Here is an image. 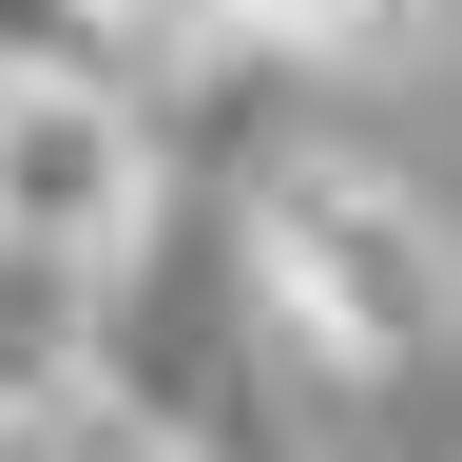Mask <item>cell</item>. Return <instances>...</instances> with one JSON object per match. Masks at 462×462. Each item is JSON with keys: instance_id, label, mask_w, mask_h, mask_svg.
<instances>
[{"instance_id": "6da1fadb", "label": "cell", "mask_w": 462, "mask_h": 462, "mask_svg": "<svg viewBox=\"0 0 462 462\" xmlns=\"http://www.w3.org/2000/svg\"><path fill=\"white\" fill-rule=\"evenodd\" d=\"M231 289H251L270 385H404V366L462 346V231L328 135H289L231 193Z\"/></svg>"}, {"instance_id": "7a4b0ae2", "label": "cell", "mask_w": 462, "mask_h": 462, "mask_svg": "<svg viewBox=\"0 0 462 462\" xmlns=\"http://www.w3.org/2000/svg\"><path fill=\"white\" fill-rule=\"evenodd\" d=\"M78 385L154 462H289V385L251 346V289H231V193H173L135 231V270L78 289Z\"/></svg>"}, {"instance_id": "3957f363", "label": "cell", "mask_w": 462, "mask_h": 462, "mask_svg": "<svg viewBox=\"0 0 462 462\" xmlns=\"http://www.w3.org/2000/svg\"><path fill=\"white\" fill-rule=\"evenodd\" d=\"M173 212V154H154V97L135 78H20L0 97V270H135V231Z\"/></svg>"}, {"instance_id": "277c9868", "label": "cell", "mask_w": 462, "mask_h": 462, "mask_svg": "<svg viewBox=\"0 0 462 462\" xmlns=\"http://www.w3.org/2000/svg\"><path fill=\"white\" fill-rule=\"evenodd\" d=\"M424 0H231V39L270 58V78H346V58H385Z\"/></svg>"}, {"instance_id": "5b68a950", "label": "cell", "mask_w": 462, "mask_h": 462, "mask_svg": "<svg viewBox=\"0 0 462 462\" xmlns=\"http://www.w3.org/2000/svg\"><path fill=\"white\" fill-rule=\"evenodd\" d=\"M20 78H116V0H0V97Z\"/></svg>"}]
</instances>
